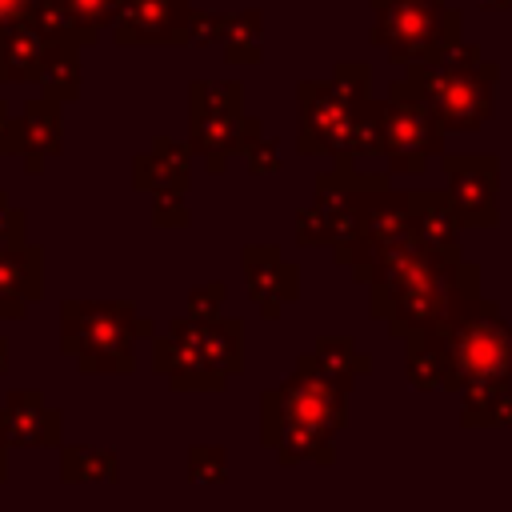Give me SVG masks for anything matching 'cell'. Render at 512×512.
<instances>
[{
	"instance_id": "cell-1",
	"label": "cell",
	"mask_w": 512,
	"mask_h": 512,
	"mask_svg": "<svg viewBox=\"0 0 512 512\" xmlns=\"http://www.w3.org/2000/svg\"><path fill=\"white\" fill-rule=\"evenodd\" d=\"M480 280V264L460 256L448 272L444 316L424 328L440 356V388L460 400L512 384V324L500 304L480 292Z\"/></svg>"
},
{
	"instance_id": "cell-2",
	"label": "cell",
	"mask_w": 512,
	"mask_h": 512,
	"mask_svg": "<svg viewBox=\"0 0 512 512\" xmlns=\"http://www.w3.org/2000/svg\"><path fill=\"white\" fill-rule=\"evenodd\" d=\"M348 424V388L328 380L304 352L276 388L260 396V440L284 464H320L336 460L332 440Z\"/></svg>"
},
{
	"instance_id": "cell-3",
	"label": "cell",
	"mask_w": 512,
	"mask_h": 512,
	"mask_svg": "<svg viewBox=\"0 0 512 512\" xmlns=\"http://www.w3.org/2000/svg\"><path fill=\"white\" fill-rule=\"evenodd\" d=\"M404 72H412L424 84L428 108H432L436 124L444 128V136L448 132H476L492 116L500 64H492L480 52V44L460 36L432 64H408Z\"/></svg>"
},
{
	"instance_id": "cell-4",
	"label": "cell",
	"mask_w": 512,
	"mask_h": 512,
	"mask_svg": "<svg viewBox=\"0 0 512 512\" xmlns=\"http://www.w3.org/2000/svg\"><path fill=\"white\" fill-rule=\"evenodd\" d=\"M152 320L136 312L132 300H64L60 304V352L76 360L80 372L136 368V340L152 336Z\"/></svg>"
},
{
	"instance_id": "cell-5",
	"label": "cell",
	"mask_w": 512,
	"mask_h": 512,
	"mask_svg": "<svg viewBox=\"0 0 512 512\" xmlns=\"http://www.w3.org/2000/svg\"><path fill=\"white\" fill-rule=\"evenodd\" d=\"M444 156V128L436 124L424 84L404 72L388 84L384 96V160L396 176H420L432 160Z\"/></svg>"
},
{
	"instance_id": "cell-6",
	"label": "cell",
	"mask_w": 512,
	"mask_h": 512,
	"mask_svg": "<svg viewBox=\"0 0 512 512\" xmlns=\"http://www.w3.org/2000/svg\"><path fill=\"white\" fill-rule=\"evenodd\" d=\"M460 12L448 0H388L376 8L372 40L392 64H432L448 44L460 40Z\"/></svg>"
},
{
	"instance_id": "cell-7",
	"label": "cell",
	"mask_w": 512,
	"mask_h": 512,
	"mask_svg": "<svg viewBox=\"0 0 512 512\" xmlns=\"http://www.w3.org/2000/svg\"><path fill=\"white\" fill-rule=\"evenodd\" d=\"M408 232H412V228H408V192H396L392 180L384 176V180L364 196V204H360V212H356L348 236H340V240L332 244V260L344 264V268L364 284L372 260H376L392 240H400V236H408Z\"/></svg>"
},
{
	"instance_id": "cell-8",
	"label": "cell",
	"mask_w": 512,
	"mask_h": 512,
	"mask_svg": "<svg viewBox=\"0 0 512 512\" xmlns=\"http://www.w3.org/2000/svg\"><path fill=\"white\" fill-rule=\"evenodd\" d=\"M444 180L456 220L468 228H496L500 224V160L488 152H444Z\"/></svg>"
},
{
	"instance_id": "cell-9",
	"label": "cell",
	"mask_w": 512,
	"mask_h": 512,
	"mask_svg": "<svg viewBox=\"0 0 512 512\" xmlns=\"http://www.w3.org/2000/svg\"><path fill=\"white\" fill-rule=\"evenodd\" d=\"M296 112H300V132H296L300 156H340L344 152L348 132H352V104L340 100L328 80H300Z\"/></svg>"
},
{
	"instance_id": "cell-10",
	"label": "cell",
	"mask_w": 512,
	"mask_h": 512,
	"mask_svg": "<svg viewBox=\"0 0 512 512\" xmlns=\"http://www.w3.org/2000/svg\"><path fill=\"white\" fill-rule=\"evenodd\" d=\"M192 12H196L192 0H124L108 32L124 48H136V44L176 48V44H188Z\"/></svg>"
},
{
	"instance_id": "cell-11",
	"label": "cell",
	"mask_w": 512,
	"mask_h": 512,
	"mask_svg": "<svg viewBox=\"0 0 512 512\" xmlns=\"http://www.w3.org/2000/svg\"><path fill=\"white\" fill-rule=\"evenodd\" d=\"M152 372H160L176 392H224L200 352V324L180 316L164 336L152 340Z\"/></svg>"
},
{
	"instance_id": "cell-12",
	"label": "cell",
	"mask_w": 512,
	"mask_h": 512,
	"mask_svg": "<svg viewBox=\"0 0 512 512\" xmlns=\"http://www.w3.org/2000/svg\"><path fill=\"white\" fill-rule=\"evenodd\" d=\"M240 264H244L248 300L260 308L264 320H276L284 312V304H292L300 296V268L288 264L276 244H244Z\"/></svg>"
},
{
	"instance_id": "cell-13",
	"label": "cell",
	"mask_w": 512,
	"mask_h": 512,
	"mask_svg": "<svg viewBox=\"0 0 512 512\" xmlns=\"http://www.w3.org/2000/svg\"><path fill=\"white\" fill-rule=\"evenodd\" d=\"M0 416H4V432L12 448H60L64 444V416L36 388H12L4 396Z\"/></svg>"
},
{
	"instance_id": "cell-14",
	"label": "cell",
	"mask_w": 512,
	"mask_h": 512,
	"mask_svg": "<svg viewBox=\"0 0 512 512\" xmlns=\"http://www.w3.org/2000/svg\"><path fill=\"white\" fill-rule=\"evenodd\" d=\"M408 228L416 244L440 260H460V220L448 192H408Z\"/></svg>"
},
{
	"instance_id": "cell-15",
	"label": "cell",
	"mask_w": 512,
	"mask_h": 512,
	"mask_svg": "<svg viewBox=\"0 0 512 512\" xmlns=\"http://www.w3.org/2000/svg\"><path fill=\"white\" fill-rule=\"evenodd\" d=\"M44 296V252L36 244L0 248V320H20Z\"/></svg>"
},
{
	"instance_id": "cell-16",
	"label": "cell",
	"mask_w": 512,
	"mask_h": 512,
	"mask_svg": "<svg viewBox=\"0 0 512 512\" xmlns=\"http://www.w3.org/2000/svg\"><path fill=\"white\" fill-rule=\"evenodd\" d=\"M64 144V104L48 96H32L20 108V160L28 176H40L44 164Z\"/></svg>"
},
{
	"instance_id": "cell-17",
	"label": "cell",
	"mask_w": 512,
	"mask_h": 512,
	"mask_svg": "<svg viewBox=\"0 0 512 512\" xmlns=\"http://www.w3.org/2000/svg\"><path fill=\"white\" fill-rule=\"evenodd\" d=\"M188 180H192V152L180 140L156 136L152 148L132 160V184L140 192H148V196H160V192L184 196L188 192Z\"/></svg>"
},
{
	"instance_id": "cell-18",
	"label": "cell",
	"mask_w": 512,
	"mask_h": 512,
	"mask_svg": "<svg viewBox=\"0 0 512 512\" xmlns=\"http://www.w3.org/2000/svg\"><path fill=\"white\" fill-rule=\"evenodd\" d=\"M200 352L212 376L228 388L232 376L244 372V320L236 316H216L200 324Z\"/></svg>"
},
{
	"instance_id": "cell-19",
	"label": "cell",
	"mask_w": 512,
	"mask_h": 512,
	"mask_svg": "<svg viewBox=\"0 0 512 512\" xmlns=\"http://www.w3.org/2000/svg\"><path fill=\"white\" fill-rule=\"evenodd\" d=\"M40 60H44V40L28 20L0 28V84H36Z\"/></svg>"
},
{
	"instance_id": "cell-20",
	"label": "cell",
	"mask_w": 512,
	"mask_h": 512,
	"mask_svg": "<svg viewBox=\"0 0 512 512\" xmlns=\"http://www.w3.org/2000/svg\"><path fill=\"white\" fill-rule=\"evenodd\" d=\"M308 356H312V364H316L328 380H336V384L348 388V392H352V384H356L360 376L372 372V356L360 352L352 336H320Z\"/></svg>"
},
{
	"instance_id": "cell-21",
	"label": "cell",
	"mask_w": 512,
	"mask_h": 512,
	"mask_svg": "<svg viewBox=\"0 0 512 512\" xmlns=\"http://www.w3.org/2000/svg\"><path fill=\"white\" fill-rule=\"evenodd\" d=\"M80 48L72 44H44V60H40V72H36V84L48 100L56 104H68L80 96Z\"/></svg>"
},
{
	"instance_id": "cell-22",
	"label": "cell",
	"mask_w": 512,
	"mask_h": 512,
	"mask_svg": "<svg viewBox=\"0 0 512 512\" xmlns=\"http://www.w3.org/2000/svg\"><path fill=\"white\" fill-rule=\"evenodd\" d=\"M120 456L112 448L96 444H60V480L64 484H92V480H116Z\"/></svg>"
},
{
	"instance_id": "cell-23",
	"label": "cell",
	"mask_w": 512,
	"mask_h": 512,
	"mask_svg": "<svg viewBox=\"0 0 512 512\" xmlns=\"http://www.w3.org/2000/svg\"><path fill=\"white\" fill-rule=\"evenodd\" d=\"M340 156L352 160L356 168H360V160H384V100L368 96L352 112V132H348V144Z\"/></svg>"
},
{
	"instance_id": "cell-24",
	"label": "cell",
	"mask_w": 512,
	"mask_h": 512,
	"mask_svg": "<svg viewBox=\"0 0 512 512\" xmlns=\"http://www.w3.org/2000/svg\"><path fill=\"white\" fill-rule=\"evenodd\" d=\"M220 48H224L228 64H256L264 56V16H260V8L228 12Z\"/></svg>"
},
{
	"instance_id": "cell-25",
	"label": "cell",
	"mask_w": 512,
	"mask_h": 512,
	"mask_svg": "<svg viewBox=\"0 0 512 512\" xmlns=\"http://www.w3.org/2000/svg\"><path fill=\"white\" fill-rule=\"evenodd\" d=\"M28 24L40 32L44 44H72V48H88V44H96V36L84 32V28L68 16L64 0H32Z\"/></svg>"
},
{
	"instance_id": "cell-26",
	"label": "cell",
	"mask_w": 512,
	"mask_h": 512,
	"mask_svg": "<svg viewBox=\"0 0 512 512\" xmlns=\"http://www.w3.org/2000/svg\"><path fill=\"white\" fill-rule=\"evenodd\" d=\"M188 116H244V84L240 80H192Z\"/></svg>"
},
{
	"instance_id": "cell-27",
	"label": "cell",
	"mask_w": 512,
	"mask_h": 512,
	"mask_svg": "<svg viewBox=\"0 0 512 512\" xmlns=\"http://www.w3.org/2000/svg\"><path fill=\"white\" fill-rule=\"evenodd\" d=\"M460 424L464 428H512V384L460 400Z\"/></svg>"
},
{
	"instance_id": "cell-28",
	"label": "cell",
	"mask_w": 512,
	"mask_h": 512,
	"mask_svg": "<svg viewBox=\"0 0 512 512\" xmlns=\"http://www.w3.org/2000/svg\"><path fill=\"white\" fill-rule=\"evenodd\" d=\"M404 372H408V384L416 388V392H432V388H440V356H436V348H432V340H428V332H416V336H408L404 340Z\"/></svg>"
},
{
	"instance_id": "cell-29",
	"label": "cell",
	"mask_w": 512,
	"mask_h": 512,
	"mask_svg": "<svg viewBox=\"0 0 512 512\" xmlns=\"http://www.w3.org/2000/svg\"><path fill=\"white\" fill-rule=\"evenodd\" d=\"M332 88H336V96L340 100H348L352 104V112L372 96V68L368 64H360V60H344V64H336V72H332V80H328Z\"/></svg>"
},
{
	"instance_id": "cell-30",
	"label": "cell",
	"mask_w": 512,
	"mask_h": 512,
	"mask_svg": "<svg viewBox=\"0 0 512 512\" xmlns=\"http://www.w3.org/2000/svg\"><path fill=\"white\" fill-rule=\"evenodd\" d=\"M188 480L192 484H224L228 480V452L220 444H192L188 448Z\"/></svg>"
},
{
	"instance_id": "cell-31",
	"label": "cell",
	"mask_w": 512,
	"mask_h": 512,
	"mask_svg": "<svg viewBox=\"0 0 512 512\" xmlns=\"http://www.w3.org/2000/svg\"><path fill=\"white\" fill-rule=\"evenodd\" d=\"M120 4H124V0H64L68 16H72L84 32H92L96 40H100V32L112 28V20L120 16Z\"/></svg>"
},
{
	"instance_id": "cell-32",
	"label": "cell",
	"mask_w": 512,
	"mask_h": 512,
	"mask_svg": "<svg viewBox=\"0 0 512 512\" xmlns=\"http://www.w3.org/2000/svg\"><path fill=\"white\" fill-rule=\"evenodd\" d=\"M296 240L304 248H332L336 244V224L320 204H308L296 212Z\"/></svg>"
},
{
	"instance_id": "cell-33",
	"label": "cell",
	"mask_w": 512,
	"mask_h": 512,
	"mask_svg": "<svg viewBox=\"0 0 512 512\" xmlns=\"http://www.w3.org/2000/svg\"><path fill=\"white\" fill-rule=\"evenodd\" d=\"M224 296H228V288H224L220 280H212V284H196V288L188 292V300H184V316L196 320V324L216 320V316H224Z\"/></svg>"
},
{
	"instance_id": "cell-34",
	"label": "cell",
	"mask_w": 512,
	"mask_h": 512,
	"mask_svg": "<svg viewBox=\"0 0 512 512\" xmlns=\"http://www.w3.org/2000/svg\"><path fill=\"white\" fill-rule=\"evenodd\" d=\"M20 244H28V212L0 192V248H20Z\"/></svg>"
},
{
	"instance_id": "cell-35",
	"label": "cell",
	"mask_w": 512,
	"mask_h": 512,
	"mask_svg": "<svg viewBox=\"0 0 512 512\" xmlns=\"http://www.w3.org/2000/svg\"><path fill=\"white\" fill-rule=\"evenodd\" d=\"M188 204H184V196H176V192H160V196H152V224L156 228H188Z\"/></svg>"
},
{
	"instance_id": "cell-36",
	"label": "cell",
	"mask_w": 512,
	"mask_h": 512,
	"mask_svg": "<svg viewBox=\"0 0 512 512\" xmlns=\"http://www.w3.org/2000/svg\"><path fill=\"white\" fill-rule=\"evenodd\" d=\"M224 20L228 12H192V32H188V44H220L224 40Z\"/></svg>"
},
{
	"instance_id": "cell-37",
	"label": "cell",
	"mask_w": 512,
	"mask_h": 512,
	"mask_svg": "<svg viewBox=\"0 0 512 512\" xmlns=\"http://www.w3.org/2000/svg\"><path fill=\"white\" fill-rule=\"evenodd\" d=\"M260 140H264V120L244 112L240 124H236V136H232V160H244Z\"/></svg>"
},
{
	"instance_id": "cell-38",
	"label": "cell",
	"mask_w": 512,
	"mask_h": 512,
	"mask_svg": "<svg viewBox=\"0 0 512 512\" xmlns=\"http://www.w3.org/2000/svg\"><path fill=\"white\" fill-rule=\"evenodd\" d=\"M244 160H248V172H252V176H272V172H280V144H276V136H272V140L264 136Z\"/></svg>"
},
{
	"instance_id": "cell-39",
	"label": "cell",
	"mask_w": 512,
	"mask_h": 512,
	"mask_svg": "<svg viewBox=\"0 0 512 512\" xmlns=\"http://www.w3.org/2000/svg\"><path fill=\"white\" fill-rule=\"evenodd\" d=\"M16 152H20V120L0 100V156H16Z\"/></svg>"
},
{
	"instance_id": "cell-40",
	"label": "cell",
	"mask_w": 512,
	"mask_h": 512,
	"mask_svg": "<svg viewBox=\"0 0 512 512\" xmlns=\"http://www.w3.org/2000/svg\"><path fill=\"white\" fill-rule=\"evenodd\" d=\"M28 12H32V0H0V28L24 24Z\"/></svg>"
},
{
	"instance_id": "cell-41",
	"label": "cell",
	"mask_w": 512,
	"mask_h": 512,
	"mask_svg": "<svg viewBox=\"0 0 512 512\" xmlns=\"http://www.w3.org/2000/svg\"><path fill=\"white\" fill-rule=\"evenodd\" d=\"M8 448L12 444H8V432H4V416H0V480L8 476Z\"/></svg>"
},
{
	"instance_id": "cell-42",
	"label": "cell",
	"mask_w": 512,
	"mask_h": 512,
	"mask_svg": "<svg viewBox=\"0 0 512 512\" xmlns=\"http://www.w3.org/2000/svg\"><path fill=\"white\" fill-rule=\"evenodd\" d=\"M480 8H484V12H508L512 0H480Z\"/></svg>"
},
{
	"instance_id": "cell-43",
	"label": "cell",
	"mask_w": 512,
	"mask_h": 512,
	"mask_svg": "<svg viewBox=\"0 0 512 512\" xmlns=\"http://www.w3.org/2000/svg\"><path fill=\"white\" fill-rule=\"evenodd\" d=\"M4 368H8V340L0 336V372H4Z\"/></svg>"
},
{
	"instance_id": "cell-44",
	"label": "cell",
	"mask_w": 512,
	"mask_h": 512,
	"mask_svg": "<svg viewBox=\"0 0 512 512\" xmlns=\"http://www.w3.org/2000/svg\"><path fill=\"white\" fill-rule=\"evenodd\" d=\"M384 4H388V0H372V12H376V8H384Z\"/></svg>"
}]
</instances>
